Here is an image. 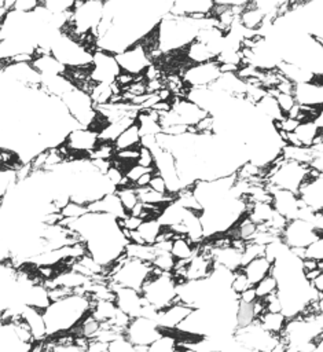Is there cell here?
Here are the masks:
<instances>
[{"instance_id": "db71d44e", "label": "cell", "mask_w": 323, "mask_h": 352, "mask_svg": "<svg viewBox=\"0 0 323 352\" xmlns=\"http://www.w3.org/2000/svg\"><path fill=\"white\" fill-rule=\"evenodd\" d=\"M137 165L143 168H154V154L150 148L146 147H139V158H137Z\"/></svg>"}, {"instance_id": "681fc988", "label": "cell", "mask_w": 323, "mask_h": 352, "mask_svg": "<svg viewBox=\"0 0 323 352\" xmlns=\"http://www.w3.org/2000/svg\"><path fill=\"white\" fill-rule=\"evenodd\" d=\"M252 286V283L249 282L247 276L245 275V272L242 270H238L232 274V279H231V290L234 294L239 296L242 293H245L246 290H249Z\"/></svg>"}, {"instance_id": "7a4b0ae2", "label": "cell", "mask_w": 323, "mask_h": 352, "mask_svg": "<svg viewBox=\"0 0 323 352\" xmlns=\"http://www.w3.org/2000/svg\"><path fill=\"white\" fill-rule=\"evenodd\" d=\"M96 50L87 47L65 30L56 33L49 44V54L67 69H89Z\"/></svg>"}, {"instance_id": "11a10c76", "label": "cell", "mask_w": 323, "mask_h": 352, "mask_svg": "<svg viewBox=\"0 0 323 352\" xmlns=\"http://www.w3.org/2000/svg\"><path fill=\"white\" fill-rule=\"evenodd\" d=\"M148 187H150L151 190H154L155 192H159V194H169L164 177L159 176L157 172L154 173V176H153V179H151Z\"/></svg>"}, {"instance_id": "7bdbcfd3", "label": "cell", "mask_w": 323, "mask_h": 352, "mask_svg": "<svg viewBox=\"0 0 323 352\" xmlns=\"http://www.w3.org/2000/svg\"><path fill=\"white\" fill-rule=\"evenodd\" d=\"M253 287H254V292L257 294V298L265 300L267 297L278 293V280H276V278L271 272L269 275H267L263 280H260Z\"/></svg>"}, {"instance_id": "74e56055", "label": "cell", "mask_w": 323, "mask_h": 352, "mask_svg": "<svg viewBox=\"0 0 323 352\" xmlns=\"http://www.w3.org/2000/svg\"><path fill=\"white\" fill-rule=\"evenodd\" d=\"M285 161H291L302 165H309L312 160V150L307 147H297L291 144H285L280 153Z\"/></svg>"}, {"instance_id": "7dc6e473", "label": "cell", "mask_w": 323, "mask_h": 352, "mask_svg": "<svg viewBox=\"0 0 323 352\" xmlns=\"http://www.w3.org/2000/svg\"><path fill=\"white\" fill-rule=\"evenodd\" d=\"M175 265H176V260L170 252H157L155 250V258L153 261V267L155 270H158L161 272L172 274Z\"/></svg>"}, {"instance_id": "d4e9b609", "label": "cell", "mask_w": 323, "mask_h": 352, "mask_svg": "<svg viewBox=\"0 0 323 352\" xmlns=\"http://www.w3.org/2000/svg\"><path fill=\"white\" fill-rule=\"evenodd\" d=\"M33 67L38 72L41 77L51 76H66L67 67H65L54 55L48 54H37L32 62Z\"/></svg>"}, {"instance_id": "52a82bcc", "label": "cell", "mask_w": 323, "mask_h": 352, "mask_svg": "<svg viewBox=\"0 0 323 352\" xmlns=\"http://www.w3.org/2000/svg\"><path fill=\"white\" fill-rule=\"evenodd\" d=\"M67 113L82 128H92L98 118L96 107L91 96L78 87H74L60 98Z\"/></svg>"}, {"instance_id": "e0dca14e", "label": "cell", "mask_w": 323, "mask_h": 352, "mask_svg": "<svg viewBox=\"0 0 323 352\" xmlns=\"http://www.w3.org/2000/svg\"><path fill=\"white\" fill-rule=\"evenodd\" d=\"M294 98L302 107L323 109V77H316L311 82L294 85Z\"/></svg>"}, {"instance_id": "603a6c76", "label": "cell", "mask_w": 323, "mask_h": 352, "mask_svg": "<svg viewBox=\"0 0 323 352\" xmlns=\"http://www.w3.org/2000/svg\"><path fill=\"white\" fill-rule=\"evenodd\" d=\"M21 318L29 326L36 342H43L48 338V331H47V324H45L43 311L26 305L21 312Z\"/></svg>"}, {"instance_id": "d6986e66", "label": "cell", "mask_w": 323, "mask_h": 352, "mask_svg": "<svg viewBox=\"0 0 323 352\" xmlns=\"http://www.w3.org/2000/svg\"><path fill=\"white\" fill-rule=\"evenodd\" d=\"M319 133H320V128L316 125L313 120L302 121L291 133H287L283 136V142L286 144L311 148L316 138L319 136Z\"/></svg>"}, {"instance_id": "4316f807", "label": "cell", "mask_w": 323, "mask_h": 352, "mask_svg": "<svg viewBox=\"0 0 323 352\" xmlns=\"http://www.w3.org/2000/svg\"><path fill=\"white\" fill-rule=\"evenodd\" d=\"M278 70L280 72V74H282L286 80H289V81L293 82L294 85L311 82V81H313V80L316 78V76H315L311 70H308V69H305V67H302V66H300V65L290 63V62H285V60H282V62L279 63Z\"/></svg>"}, {"instance_id": "484cf974", "label": "cell", "mask_w": 323, "mask_h": 352, "mask_svg": "<svg viewBox=\"0 0 323 352\" xmlns=\"http://www.w3.org/2000/svg\"><path fill=\"white\" fill-rule=\"evenodd\" d=\"M183 52L184 60L188 65H199L210 60H216V54L209 45L199 40H194Z\"/></svg>"}, {"instance_id": "cb8c5ba5", "label": "cell", "mask_w": 323, "mask_h": 352, "mask_svg": "<svg viewBox=\"0 0 323 352\" xmlns=\"http://www.w3.org/2000/svg\"><path fill=\"white\" fill-rule=\"evenodd\" d=\"M33 345L25 344L19 340V337L15 333L12 322H1L0 352H32Z\"/></svg>"}, {"instance_id": "4fadbf2b", "label": "cell", "mask_w": 323, "mask_h": 352, "mask_svg": "<svg viewBox=\"0 0 323 352\" xmlns=\"http://www.w3.org/2000/svg\"><path fill=\"white\" fill-rule=\"evenodd\" d=\"M115 59L121 67V72H125L135 77L143 76L146 69L153 63L148 51L142 41H137L132 47L117 54Z\"/></svg>"}, {"instance_id": "8fae6325", "label": "cell", "mask_w": 323, "mask_h": 352, "mask_svg": "<svg viewBox=\"0 0 323 352\" xmlns=\"http://www.w3.org/2000/svg\"><path fill=\"white\" fill-rule=\"evenodd\" d=\"M121 73V67L114 54L96 50L89 67V80L95 84H114Z\"/></svg>"}, {"instance_id": "ee69618b", "label": "cell", "mask_w": 323, "mask_h": 352, "mask_svg": "<svg viewBox=\"0 0 323 352\" xmlns=\"http://www.w3.org/2000/svg\"><path fill=\"white\" fill-rule=\"evenodd\" d=\"M59 213H60V217L63 221H71V220H77V219L85 216L87 213H89V209L87 205L70 201L66 206H63L60 209Z\"/></svg>"}, {"instance_id": "e575fe53", "label": "cell", "mask_w": 323, "mask_h": 352, "mask_svg": "<svg viewBox=\"0 0 323 352\" xmlns=\"http://www.w3.org/2000/svg\"><path fill=\"white\" fill-rule=\"evenodd\" d=\"M140 142H142V133H140L139 125L135 121L131 126H128L118 136V139L114 142V147H115L117 151L129 150V148H137V147H140Z\"/></svg>"}, {"instance_id": "f6af8a7d", "label": "cell", "mask_w": 323, "mask_h": 352, "mask_svg": "<svg viewBox=\"0 0 323 352\" xmlns=\"http://www.w3.org/2000/svg\"><path fill=\"white\" fill-rule=\"evenodd\" d=\"M115 147L114 143L109 142H99L96 148L89 154L91 161H111L115 157Z\"/></svg>"}, {"instance_id": "9f6ffc18", "label": "cell", "mask_w": 323, "mask_h": 352, "mask_svg": "<svg viewBox=\"0 0 323 352\" xmlns=\"http://www.w3.org/2000/svg\"><path fill=\"white\" fill-rule=\"evenodd\" d=\"M257 294L254 292V287H250L249 290H246L245 293L238 296V301L239 302H245V304H254L257 301Z\"/></svg>"}, {"instance_id": "1f68e13d", "label": "cell", "mask_w": 323, "mask_h": 352, "mask_svg": "<svg viewBox=\"0 0 323 352\" xmlns=\"http://www.w3.org/2000/svg\"><path fill=\"white\" fill-rule=\"evenodd\" d=\"M287 318L283 315V312H268L265 311L258 319L257 322L260 323V326L269 334L272 336H278L280 337L282 333L285 331L286 323H287Z\"/></svg>"}, {"instance_id": "680465c9", "label": "cell", "mask_w": 323, "mask_h": 352, "mask_svg": "<svg viewBox=\"0 0 323 352\" xmlns=\"http://www.w3.org/2000/svg\"><path fill=\"white\" fill-rule=\"evenodd\" d=\"M311 285L318 293L323 294V271H320V274L311 282Z\"/></svg>"}, {"instance_id": "7c38bea8", "label": "cell", "mask_w": 323, "mask_h": 352, "mask_svg": "<svg viewBox=\"0 0 323 352\" xmlns=\"http://www.w3.org/2000/svg\"><path fill=\"white\" fill-rule=\"evenodd\" d=\"M99 142V132L92 128L78 126L66 136L63 146L67 148L71 160H78L88 158Z\"/></svg>"}, {"instance_id": "5b68a950", "label": "cell", "mask_w": 323, "mask_h": 352, "mask_svg": "<svg viewBox=\"0 0 323 352\" xmlns=\"http://www.w3.org/2000/svg\"><path fill=\"white\" fill-rule=\"evenodd\" d=\"M153 270H154L153 264L133 260V258H126L124 254L110 268L109 282L115 286H122V287L142 292Z\"/></svg>"}, {"instance_id": "6da1fadb", "label": "cell", "mask_w": 323, "mask_h": 352, "mask_svg": "<svg viewBox=\"0 0 323 352\" xmlns=\"http://www.w3.org/2000/svg\"><path fill=\"white\" fill-rule=\"evenodd\" d=\"M91 297L88 294L77 293L51 302V305L43 312L48 338L71 331L91 312Z\"/></svg>"}, {"instance_id": "3957f363", "label": "cell", "mask_w": 323, "mask_h": 352, "mask_svg": "<svg viewBox=\"0 0 323 352\" xmlns=\"http://www.w3.org/2000/svg\"><path fill=\"white\" fill-rule=\"evenodd\" d=\"M311 169L308 165L285 161L279 155L268 168L264 169V180L269 187L298 192L302 183L309 177Z\"/></svg>"}, {"instance_id": "5bb4252c", "label": "cell", "mask_w": 323, "mask_h": 352, "mask_svg": "<svg viewBox=\"0 0 323 352\" xmlns=\"http://www.w3.org/2000/svg\"><path fill=\"white\" fill-rule=\"evenodd\" d=\"M311 169V168H309ZM301 204L313 214L323 210V175L311 169L309 177L302 183L297 192Z\"/></svg>"}, {"instance_id": "f907efd6", "label": "cell", "mask_w": 323, "mask_h": 352, "mask_svg": "<svg viewBox=\"0 0 323 352\" xmlns=\"http://www.w3.org/2000/svg\"><path fill=\"white\" fill-rule=\"evenodd\" d=\"M275 96L282 113L285 116H289L296 107H297V100L294 98L293 94H282V92H275V94H271Z\"/></svg>"}, {"instance_id": "ab89813d", "label": "cell", "mask_w": 323, "mask_h": 352, "mask_svg": "<svg viewBox=\"0 0 323 352\" xmlns=\"http://www.w3.org/2000/svg\"><path fill=\"white\" fill-rule=\"evenodd\" d=\"M179 337L175 331H164V334L148 346V352H177Z\"/></svg>"}, {"instance_id": "94428289", "label": "cell", "mask_w": 323, "mask_h": 352, "mask_svg": "<svg viewBox=\"0 0 323 352\" xmlns=\"http://www.w3.org/2000/svg\"><path fill=\"white\" fill-rule=\"evenodd\" d=\"M313 121L316 122V125H318L320 129H323V109H320V110L318 111V114H316V117H315Z\"/></svg>"}, {"instance_id": "91938a15", "label": "cell", "mask_w": 323, "mask_h": 352, "mask_svg": "<svg viewBox=\"0 0 323 352\" xmlns=\"http://www.w3.org/2000/svg\"><path fill=\"white\" fill-rule=\"evenodd\" d=\"M312 223H313V226L316 227V230H318L320 234H323V210L319 212V213H316V214L313 216Z\"/></svg>"}, {"instance_id": "8d00e7d4", "label": "cell", "mask_w": 323, "mask_h": 352, "mask_svg": "<svg viewBox=\"0 0 323 352\" xmlns=\"http://www.w3.org/2000/svg\"><path fill=\"white\" fill-rule=\"evenodd\" d=\"M117 312H118V307L115 301H92L89 314L99 323H109L113 320Z\"/></svg>"}, {"instance_id": "816d5d0a", "label": "cell", "mask_w": 323, "mask_h": 352, "mask_svg": "<svg viewBox=\"0 0 323 352\" xmlns=\"http://www.w3.org/2000/svg\"><path fill=\"white\" fill-rule=\"evenodd\" d=\"M155 170V168H143V166H140V165H137V164H132V165H129L126 169H125V177H126V180L131 183V184H136V182L143 176V175H146V173H148V172H154Z\"/></svg>"}, {"instance_id": "30bf717a", "label": "cell", "mask_w": 323, "mask_h": 352, "mask_svg": "<svg viewBox=\"0 0 323 352\" xmlns=\"http://www.w3.org/2000/svg\"><path fill=\"white\" fill-rule=\"evenodd\" d=\"M184 85L188 89L210 88L221 76L220 65L216 60H210L199 65H190L180 73Z\"/></svg>"}, {"instance_id": "4dcf8cb0", "label": "cell", "mask_w": 323, "mask_h": 352, "mask_svg": "<svg viewBox=\"0 0 323 352\" xmlns=\"http://www.w3.org/2000/svg\"><path fill=\"white\" fill-rule=\"evenodd\" d=\"M188 209L183 208L176 199L172 201L170 204L165 205L158 216V221L164 226V227H175V226H179L183 223L184 220V216L187 213Z\"/></svg>"}, {"instance_id": "277c9868", "label": "cell", "mask_w": 323, "mask_h": 352, "mask_svg": "<svg viewBox=\"0 0 323 352\" xmlns=\"http://www.w3.org/2000/svg\"><path fill=\"white\" fill-rule=\"evenodd\" d=\"M177 287L179 283L172 274L154 268L140 293L146 302L159 312L177 301Z\"/></svg>"}, {"instance_id": "44dd1931", "label": "cell", "mask_w": 323, "mask_h": 352, "mask_svg": "<svg viewBox=\"0 0 323 352\" xmlns=\"http://www.w3.org/2000/svg\"><path fill=\"white\" fill-rule=\"evenodd\" d=\"M213 260L210 256L197 252V254L187 263L186 282H195L208 279L213 272Z\"/></svg>"}, {"instance_id": "ba28073f", "label": "cell", "mask_w": 323, "mask_h": 352, "mask_svg": "<svg viewBox=\"0 0 323 352\" xmlns=\"http://www.w3.org/2000/svg\"><path fill=\"white\" fill-rule=\"evenodd\" d=\"M319 235L320 232L316 230L312 221L296 219L287 223L280 239L289 249H291L300 258H302L304 249H307Z\"/></svg>"}, {"instance_id": "ac0fdd59", "label": "cell", "mask_w": 323, "mask_h": 352, "mask_svg": "<svg viewBox=\"0 0 323 352\" xmlns=\"http://www.w3.org/2000/svg\"><path fill=\"white\" fill-rule=\"evenodd\" d=\"M214 1L210 0H181L175 1L170 8V15L187 16L194 19H203L212 16Z\"/></svg>"}, {"instance_id": "f1b7e54d", "label": "cell", "mask_w": 323, "mask_h": 352, "mask_svg": "<svg viewBox=\"0 0 323 352\" xmlns=\"http://www.w3.org/2000/svg\"><path fill=\"white\" fill-rule=\"evenodd\" d=\"M272 263L265 257H257L252 261H249L243 268H241L245 275L247 276L249 282L252 283V286H256L260 280H263L267 275H269L272 272Z\"/></svg>"}, {"instance_id": "f546056e", "label": "cell", "mask_w": 323, "mask_h": 352, "mask_svg": "<svg viewBox=\"0 0 323 352\" xmlns=\"http://www.w3.org/2000/svg\"><path fill=\"white\" fill-rule=\"evenodd\" d=\"M239 23L246 29L249 33H257L265 23V15L261 10H258L254 3L249 1L245 10L239 16Z\"/></svg>"}, {"instance_id": "d6a6232c", "label": "cell", "mask_w": 323, "mask_h": 352, "mask_svg": "<svg viewBox=\"0 0 323 352\" xmlns=\"http://www.w3.org/2000/svg\"><path fill=\"white\" fill-rule=\"evenodd\" d=\"M135 121H136V118H133V117H125V118H121V120H118V121L107 122V124L99 131V140H100V142L114 143V142L118 139V136H120L128 126H131Z\"/></svg>"}, {"instance_id": "60d3db41", "label": "cell", "mask_w": 323, "mask_h": 352, "mask_svg": "<svg viewBox=\"0 0 323 352\" xmlns=\"http://www.w3.org/2000/svg\"><path fill=\"white\" fill-rule=\"evenodd\" d=\"M115 194L118 195L124 209L126 210V213L129 214L135 206L140 202L139 201V195H137V190L133 184H126V186H121L115 190Z\"/></svg>"}, {"instance_id": "ffe728a7", "label": "cell", "mask_w": 323, "mask_h": 352, "mask_svg": "<svg viewBox=\"0 0 323 352\" xmlns=\"http://www.w3.org/2000/svg\"><path fill=\"white\" fill-rule=\"evenodd\" d=\"M164 226L158 221V219H147L140 224V227L136 231H129V242L154 246Z\"/></svg>"}, {"instance_id": "9a60e30c", "label": "cell", "mask_w": 323, "mask_h": 352, "mask_svg": "<svg viewBox=\"0 0 323 352\" xmlns=\"http://www.w3.org/2000/svg\"><path fill=\"white\" fill-rule=\"evenodd\" d=\"M110 286L115 294V304L122 312H125L132 319L144 315L146 307L148 304L146 302V300L143 298L140 292L128 289V287H122V286H115L111 283H110Z\"/></svg>"}, {"instance_id": "83f0119b", "label": "cell", "mask_w": 323, "mask_h": 352, "mask_svg": "<svg viewBox=\"0 0 323 352\" xmlns=\"http://www.w3.org/2000/svg\"><path fill=\"white\" fill-rule=\"evenodd\" d=\"M136 124L139 125L142 136H158L159 133H162L159 113L154 109L140 110L136 117Z\"/></svg>"}, {"instance_id": "2e32d148", "label": "cell", "mask_w": 323, "mask_h": 352, "mask_svg": "<svg viewBox=\"0 0 323 352\" xmlns=\"http://www.w3.org/2000/svg\"><path fill=\"white\" fill-rule=\"evenodd\" d=\"M192 307L177 300L168 308L159 311L155 316V322L162 329V331H176L181 323L192 314Z\"/></svg>"}, {"instance_id": "f5cc1de1", "label": "cell", "mask_w": 323, "mask_h": 352, "mask_svg": "<svg viewBox=\"0 0 323 352\" xmlns=\"http://www.w3.org/2000/svg\"><path fill=\"white\" fill-rule=\"evenodd\" d=\"M41 6V1L36 0H15V6L12 11L21 12V14H30L34 12Z\"/></svg>"}, {"instance_id": "bcb514c9", "label": "cell", "mask_w": 323, "mask_h": 352, "mask_svg": "<svg viewBox=\"0 0 323 352\" xmlns=\"http://www.w3.org/2000/svg\"><path fill=\"white\" fill-rule=\"evenodd\" d=\"M43 7L51 14V15H69L73 11L74 1H65V0H48L41 1Z\"/></svg>"}, {"instance_id": "f35d334b", "label": "cell", "mask_w": 323, "mask_h": 352, "mask_svg": "<svg viewBox=\"0 0 323 352\" xmlns=\"http://www.w3.org/2000/svg\"><path fill=\"white\" fill-rule=\"evenodd\" d=\"M124 254H125L126 258H133V260H139V261L153 264V261L155 258V249H154V246L137 245V243L129 242L126 245V249H125Z\"/></svg>"}, {"instance_id": "6f0895ef", "label": "cell", "mask_w": 323, "mask_h": 352, "mask_svg": "<svg viewBox=\"0 0 323 352\" xmlns=\"http://www.w3.org/2000/svg\"><path fill=\"white\" fill-rule=\"evenodd\" d=\"M55 352H85V349H82L76 342H73V344H66V345H56Z\"/></svg>"}, {"instance_id": "8992f818", "label": "cell", "mask_w": 323, "mask_h": 352, "mask_svg": "<svg viewBox=\"0 0 323 352\" xmlns=\"http://www.w3.org/2000/svg\"><path fill=\"white\" fill-rule=\"evenodd\" d=\"M236 183V176H225L213 180H198L191 188L195 199L198 201L201 209L217 205L227 198L235 195L234 186ZM236 197V195H235Z\"/></svg>"}, {"instance_id": "9c48e42d", "label": "cell", "mask_w": 323, "mask_h": 352, "mask_svg": "<svg viewBox=\"0 0 323 352\" xmlns=\"http://www.w3.org/2000/svg\"><path fill=\"white\" fill-rule=\"evenodd\" d=\"M164 334L155 319L139 316L131 320L124 333V338L132 346H150Z\"/></svg>"}, {"instance_id": "d590c367", "label": "cell", "mask_w": 323, "mask_h": 352, "mask_svg": "<svg viewBox=\"0 0 323 352\" xmlns=\"http://www.w3.org/2000/svg\"><path fill=\"white\" fill-rule=\"evenodd\" d=\"M256 107V110L261 114V116H264L265 118H268L271 122H278V121H280L283 117H285V114L282 113V110H280V107H279V104H278V102H276V99H275V96L274 95H271V94H265V96L254 106Z\"/></svg>"}, {"instance_id": "7402d4cb", "label": "cell", "mask_w": 323, "mask_h": 352, "mask_svg": "<svg viewBox=\"0 0 323 352\" xmlns=\"http://www.w3.org/2000/svg\"><path fill=\"white\" fill-rule=\"evenodd\" d=\"M89 212L92 213H102V214H107V216H113L115 219H124L128 213L124 209L118 195L114 192H109L104 197H102L100 199L92 202L88 205Z\"/></svg>"}, {"instance_id": "836d02e7", "label": "cell", "mask_w": 323, "mask_h": 352, "mask_svg": "<svg viewBox=\"0 0 323 352\" xmlns=\"http://www.w3.org/2000/svg\"><path fill=\"white\" fill-rule=\"evenodd\" d=\"M198 252L195 246L187 236H175L172 241L170 253L176 261H190Z\"/></svg>"}, {"instance_id": "b9f144b4", "label": "cell", "mask_w": 323, "mask_h": 352, "mask_svg": "<svg viewBox=\"0 0 323 352\" xmlns=\"http://www.w3.org/2000/svg\"><path fill=\"white\" fill-rule=\"evenodd\" d=\"M19 183L15 168H1L0 170V197L4 198Z\"/></svg>"}, {"instance_id": "c3c4849f", "label": "cell", "mask_w": 323, "mask_h": 352, "mask_svg": "<svg viewBox=\"0 0 323 352\" xmlns=\"http://www.w3.org/2000/svg\"><path fill=\"white\" fill-rule=\"evenodd\" d=\"M302 258L323 263V234H320L307 249H304Z\"/></svg>"}]
</instances>
